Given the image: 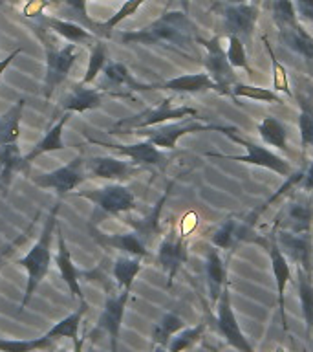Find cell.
<instances>
[{"label": "cell", "instance_id": "obj_1", "mask_svg": "<svg viewBox=\"0 0 313 352\" xmlns=\"http://www.w3.org/2000/svg\"><path fill=\"white\" fill-rule=\"evenodd\" d=\"M198 38V26L183 10L165 11L163 15H159L147 26L121 33L123 44L161 46L181 55H192V48Z\"/></svg>", "mask_w": 313, "mask_h": 352}, {"label": "cell", "instance_id": "obj_2", "mask_svg": "<svg viewBox=\"0 0 313 352\" xmlns=\"http://www.w3.org/2000/svg\"><path fill=\"white\" fill-rule=\"evenodd\" d=\"M57 214H59V202L55 204L51 211H49V217L44 224L43 231H40V236L38 241L33 244V248L24 255L22 258L16 261V264H21L22 268L27 272V283L26 290H24V297L21 301V308L19 312H24L26 307L32 301L33 294L38 288V285L43 283L44 277L48 275L49 264H51V241H54L55 228H57Z\"/></svg>", "mask_w": 313, "mask_h": 352}, {"label": "cell", "instance_id": "obj_3", "mask_svg": "<svg viewBox=\"0 0 313 352\" xmlns=\"http://www.w3.org/2000/svg\"><path fill=\"white\" fill-rule=\"evenodd\" d=\"M198 116V110L187 104L174 107L172 104V96L170 98L161 99L156 107L145 109L134 116L123 118L110 129V134H132L134 131L139 129H148V126L163 125L167 121H178L185 120V118H194Z\"/></svg>", "mask_w": 313, "mask_h": 352}, {"label": "cell", "instance_id": "obj_4", "mask_svg": "<svg viewBox=\"0 0 313 352\" xmlns=\"http://www.w3.org/2000/svg\"><path fill=\"white\" fill-rule=\"evenodd\" d=\"M76 197L86 198L93 204L92 222H99L106 217H121L137 208L134 192L121 184H108L92 191L76 192Z\"/></svg>", "mask_w": 313, "mask_h": 352}, {"label": "cell", "instance_id": "obj_5", "mask_svg": "<svg viewBox=\"0 0 313 352\" xmlns=\"http://www.w3.org/2000/svg\"><path fill=\"white\" fill-rule=\"evenodd\" d=\"M236 131H238L236 126L200 123V121L192 120V118H185L181 123H163V125L139 129V131H134L132 134H139L158 148H176L178 140L187 136V134H192V132H222V134H227V132Z\"/></svg>", "mask_w": 313, "mask_h": 352}, {"label": "cell", "instance_id": "obj_6", "mask_svg": "<svg viewBox=\"0 0 313 352\" xmlns=\"http://www.w3.org/2000/svg\"><path fill=\"white\" fill-rule=\"evenodd\" d=\"M225 136L229 138L231 142L238 143L242 147H246V154L242 156H235V154H218V153H205L207 158H220V160H233V162H240V164H249L255 165V167H262V169H268L275 175H280L288 178V176L293 173V167L286 158L279 156L273 151H269L264 145H258V143H253L249 140H244V138L236 136L235 132H227Z\"/></svg>", "mask_w": 313, "mask_h": 352}, {"label": "cell", "instance_id": "obj_7", "mask_svg": "<svg viewBox=\"0 0 313 352\" xmlns=\"http://www.w3.org/2000/svg\"><path fill=\"white\" fill-rule=\"evenodd\" d=\"M198 44H202L203 50H205L203 65H205V70L211 76V79L218 85L220 96H229L231 87L238 82V79H236L235 68L229 65L227 52L222 44V37L220 35L211 38L200 37Z\"/></svg>", "mask_w": 313, "mask_h": 352}, {"label": "cell", "instance_id": "obj_8", "mask_svg": "<svg viewBox=\"0 0 313 352\" xmlns=\"http://www.w3.org/2000/svg\"><path fill=\"white\" fill-rule=\"evenodd\" d=\"M214 308H216L214 324H216V330L224 338L225 343L233 346V349H236L238 352H257L251 341H249V338L240 329L238 319H236V314L233 310V302H231L229 285L222 290V296H220L218 302L214 305Z\"/></svg>", "mask_w": 313, "mask_h": 352}, {"label": "cell", "instance_id": "obj_9", "mask_svg": "<svg viewBox=\"0 0 313 352\" xmlns=\"http://www.w3.org/2000/svg\"><path fill=\"white\" fill-rule=\"evenodd\" d=\"M86 160L82 158L81 154L68 162L66 165L59 169L49 170L44 175L32 176V182L40 189H54L59 197H65L68 192L76 191L77 186H81L82 182H86L88 170H86Z\"/></svg>", "mask_w": 313, "mask_h": 352}, {"label": "cell", "instance_id": "obj_10", "mask_svg": "<svg viewBox=\"0 0 313 352\" xmlns=\"http://www.w3.org/2000/svg\"><path fill=\"white\" fill-rule=\"evenodd\" d=\"M44 46H46V76H44L43 96L44 99H49L68 77V72L76 63L77 44L70 43L57 50L48 41Z\"/></svg>", "mask_w": 313, "mask_h": 352}, {"label": "cell", "instance_id": "obj_11", "mask_svg": "<svg viewBox=\"0 0 313 352\" xmlns=\"http://www.w3.org/2000/svg\"><path fill=\"white\" fill-rule=\"evenodd\" d=\"M189 261V244H187L185 233L170 230L159 242L158 253H156V263L159 268L167 274V288L172 286L176 275L180 274Z\"/></svg>", "mask_w": 313, "mask_h": 352}, {"label": "cell", "instance_id": "obj_12", "mask_svg": "<svg viewBox=\"0 0 313 352\" xmlns=\"http://www.w3.org/2000/svg\"><path fill=\"white\" fill-rule=\"evenodd\" d=\"M130 299V290H121L119 294H110L104 301L103 312L97 319V329H103L108 334L110 351H119V334L125 318L126 302Z\"/></svg>", "mask_w": 313, "mask_h": 352}, {"label": "cell", "instance_id": "obj_13", "mask_svg": "<svg viewBox=\"0 0 313 352\" xmlns=\"http://www.w3.org/2000/svg\"><path fill=\"white\" fill-rule=\"evenodd\" d=\"M268 252L269 261H271V270H273L275 285H277V302H279V316L282 321V330L288 332V318H286V288L291 280V266L290 258L286 257L284 252L280 250L275 231L268 235Z\"/></svg>", "mask_w": 313, "mask_h": 352}, {"label": "cell", "instance_id": "obj_14", "mask_svg": "<svg viewBox=\"0 0 313 352\" xmlns=\"http://www.w3.org/2000/svg\"><path fill=\"white\" fill-rule=\"evenodd\" d=\"M222 19H224L225 35H236L244 43L251 41L258 21V8L251 2L247 4H227L222 8Z\"/></svg>", "mask_w": 313, "mask_h": 352}, {"label": "cell", "instance_id": "obj_15", "mask_svg": "<svg viewBox=\"0 0 313 352\" xmlns=\"http://www.w3.org/2000/svg\"><path fill=\"white\" fill-rule=\"evenodd\" d=\"M90 142L108 148V151H114V153H119L121 156L130 160L134 165H150V167L165 169L167 164H169V158L147 140L139 143H104L97 142V140H90Z\"/></svg>", "mask_w": 313, "mask_h": 352}, {"label": "cell", "instance_id": "obj_16", "mask_svg": "<svg viewBox=\"0 0 313 352\" xmlns=\"http://www.w3.org/2000/svg\"><path fill=\"white\" fill-rule=\"evenodd\" d=\"M277 242L280 250L290 261L299 266V268L312 272L313 261V235L312 231L306 233H293V231L277 230Z\"/></svg>", "mask_w": 313, "mask_h": 352}, {"label": "cell", "instance_id": "obj_17", "mask_svg": "<svg viewBox=\"0 0 313 352\" xmlns=\"http://www.w3.org/2000/svg\"><path fill=\"white\" fill-rule=\"evenodd\" d=\"M313 228V206L306 200H290L275 220V230L306 233Z\"/></svg>", "mask_w": 313, "mask_h": 352}, {"label": "cell", "instance_id": "obj_18", "mask_svg": "<svg viewBox=\"0 0 313 352\" xmlns=\"http://www.w3.org/2000/svg\"><path fill=\"white\" fill-rule=\"evenodd\" d=\"M101 90H117V88H125L128 92H147V90H158L156 85L150 82L137 81L136 77L132 76L128 66L117 60H108L103 70V82H101Z\"/></svg>", "mask_w": 313, "mask_h": 352}, {"label": "cell", "instance_id": "obj_19", "mask_svg": "<svg viewBox=\"0 0 313 352\" xmlns=\"http://www.w3.org/2000/svg\"><path fill=\"white\" fill-rule=\"evenodd\" d=\"M279 37L282 46H286L297 57H301L304 65L313 72V37L308 33L306 28L297 21L290 26L279 28Z\"/></svg>", "mask_w": 313, "mask_h": 352}, {"label": "cell", "instance_id": "obj_20", "mask_svg": "<svg viewBox=\"0 0 313 352\" xmlns=\"http://www.w3.org/2000/svg\"><path fill=\"white\" fill-rule=\"evenodd\" d=\"M205 285L211 305H216L222 296V290L227 286V263H225L216 246L207 248L205 253Z\"/></svg>", "mask_w": 313, "mask_h": 352}, {"label": "cell", "instance_id": "obj_21", "mask_svg": "<svg viewBox=\"0 0 313 352\" xmlns=\"http://www.w3.org/2000/svg\"><path fill=\"white\" fill-rule=\"evenodd\" d=\"M84 164L90 175L95 178H103V180H126L139 170L136 165L115 158V156H92Z\"/></svg>", "mask_w": 313, "mask_h": 352}, {"label": "cell", "instance_id": "obj_22", "mask_svg": "<svg viewBox=\"0 0 313 352\" xmlns=\"http://www.w3.org/2000/svg\"><path fill=\"white\" fill-rule=\"evenodd\" d=\"M158 90H169V92L174 94H202V92H213L220 94L218 85L211 79L207 72H202V74H183V76L172 77L169 81L158 82L156 85Z\"/></svg>", "mask_w": 313, "mask_h": 352}, {"label": "cell", "instance_id": "obj_23", "mask_svg": "<svg viewBox=\"0 0 313 352\" xmlns=\"http://www.w3.org/2000/svg\"><path fill=\"white\" fill-rule=\"evenodd\" d=\"M92 236L104 248H112V250H119L125 255H132V257H148L147 242L143 241L141 236L137 235L136 231L130 233H115V235H106L101 231L93 230Z\"/></svg>", "mask_w": 313, "mask_h": 352}, {"label": "cell", "instance_id": "obj_24", "mask_svg": "<svg viewBox=\"0 0 313 352\" xmlns=\"http://www.w3.org/2000/svg\"><path fill=\"white\" fill-rule=\"evenodd\" d=\"M104 101V90L101 88H86V85H76L70 94L60 99V107L65 112H86L99 109Z\"/></svg>", "mask_w": 313, "mask_h": 352}, {"label": "cell", "instance_id": "obj_25", "mask_svg": "<svg viewBox=\"0 0 313 352\" xmlns=\"http://www.w3.org/2000/svg\"><path fill=\"white\" fill-rule=\"evenodd\" d=\"M57 244H59V252H57V257H55V263L59 266L60 277L68 286V290L73 294V296L79 299V302L84 301V296H82L81 285H79V270L76 268L73 264V258H71V253L68 250V244L65 241V235H62V230L60 226L57 224Z\"/></svg>", "mask_w": 313, "mask_h": 352}, {"label": "cell", "instance_id": "obj_26", "mask_svg": "<svg viewBox=\"0 0 313 352\" xmlns=\"http://www.w3.org/2000/svg\"><path fill=\"white\" fill-rule=\"evenodd\" d=\"M30 165L22 156L19 143H10L0 147V191L5 192L13 184L16 173L26 170Z\"/></svg>", "mask_w": 313, "mask_h": 352}, {"label": "cell", "instance_id": "obj_27", "mask_svg": "<svg viewBox=\"0 0 313 352\" xmlns=\"http://www.w3.org/2000/svg\"><path fill=\"white\" fill-rule=\"evenodd\" d=\"M40 22H43L46 30L57 33L62 38H66L68 43L73 44H86V43H95L97 41V35L92 33L88 28H84L82 24H77L73 21H62V19H57V16H44L40 15Z\"/></svg>", "mask_w": 313, "mask_h": 352}, {"label": "cell", "instance_id": "obj_28", "mask_svg": "<svg viewBox=\"0 0 313 352\" xmlns=\"http://www.w3.org/2000/svg\"><path fill=\"white\" fill-rule=\"evenodd\" d=\"M251 228L246 222H238L235 217L225 219L211 235V244L218 250H233L238 242L246 241Z\"/></svg>", "mask_w": 313, "mask_h": 352}, {"label": "cell", "instance_id": "obj_29", "mask_svg": "<svg viewBox=\"0 0 313 352\" xmlns=\"http://www.w3.org/2000/svg\"><path fill=\"white\" fill-rule=\"evenodd\" d=\"M257 131L262 138V142L269 147L279 148V151H284V153H290V145H288V126L275 116H266L262 120L258 121Z\"/></svg>", "mask_w": 313, "mask_h": 352}, {"label": "cell", "instance_id": "obj_30", "mask_svg": "<svg viewBox=\"0 0 313 352\" xmlns=\"http://www.w3.org/2000/svg\"><path fill=\"white\" fill-rule=\"evenodd\" d=\"M71 112H65V114L60 116V120L55 123L48 132H46V136L40 140V142L35 145V147L30 151V153L24 156L26 160V164L30 165L35 158H38L40 154H46V153H54V151H62L65 148V142H62V129H65L66 121L70 120Z\"/></svg>", "mask_w": 313, "mask_h": 352}, {"label": "cell", "instance_id": "obj_31", "mask_svg": "<svg viewBox=\"0 0 313 352\" xmlns=\"http://www.w3.org/2000/svg\"><path fill=\"white\" fill-rule=\"evenodd\" d=\"M88 310V302L86 301H81L79 308H77L76 312H71L70 316H66L65 319H60L59 323H55L51 329L46 332L49 340L54 341H59L62 338L66 340H71V343H77V341L81 340L79 338V327H81V321H82V316L86 314Z\"/></svg>", "mask_w": 313, "mask_h": 352}, {"label": "cell", "instance_id": "obj_32", "mask_svg": "<svg viewBox=\"0 0 313 352\" xmlns=\"http://www.w3.org/2000/svg\"><path fill=\"white\" fill-rule=\"evenodd\" d=\"M172 186H174V182H170L163 197L159 198L158 204L154 206L152 211H150V213H148L147 217H145V219H141V220L126 219L125 220L126 224L132 226V230L136 231L137 235L141 236V239L145 242H148V241H150V239H152L154 235H158V233H159V214H161L163 204L167 202V198H169V192H170V189H172Z\"/></svg>", "mask_w": 313, "mask_h": 352}, {"label": "cell", "instance_id": "obj_33", "mask_svg": "<svg viewBox=\"0 0 313 352\" xmlns=\"http://www.w3.org/2000/svg\"><path fill=\"white\" fill-rule=\"evenodd\" d=\"M297 288H299V299H301L302 316L306 323V338L312 336L313 330V279L312 272H306L297 266Z\"/></svg>", "mask_w": 313, "mask_h": 352}, {"label": "cell", "instance_id": "obj_34", "mask_svg": "<svg viewBox=\"0 0 313 352\" xmlns=\"http://www.w3.org/2000/svg\"><path fill=\"white\" fill-rule=\"evenodd\" d=\"M24 99H19L5 114L0 116V147L16 143L21 138V118L24 112Z\"/></svg>", "mask_w": 313, "mask_h": 352}, {"label": "cell", "instance_id": "obj_35", "mask_svg": "<svg viewBox=\"0 0 313 352\" xmlns=\"http://www.w3.org/2000/svg\"><path fill=\"white\" fill-rule=\"evenodd\" d=\"M185 319L180 318L176 312H165L161 318L156 321L152 329V343L159 346H167L170 340L174 338L180 330L185 329Z\"/></svg>", "mask_w": 313, "mask_h": 352}, {"label": "cell", "instance_id": "obj_36", "mask_svg": "<svg viewBox=\"0 0 313 352\" xmlns=\"http://www.w3.org/2000/svg\"><path fill=\"white\" fill-rule=\"evenodd\" d=\"M143 264L139 257H132V255H121L114 261L112 266V275L114 280L117 283L121 290H132V285L136 280L137 274L141 272Z\"/></svg>", "mask_w": 313, "mask_h": 352}, {"label": "cell", "instance_id": "obj_37", "mask_svg": "<svg viewBox=\"0 0 313 352\" xmlns=\"http://www.w3.org/2000/svg\"><path fill=\"white\" fill-rule=\"evenodd\" d=\"M229 96L236 99H253V101H260V103H282V98L275 90H271V88L255 87V85H246V82L240 81L231 87Z\"/></svg>", "mask_w": 313, "mask_h": 352}, {"label": "cell", "instance_id": "obj_38", "mask_svg": "<svg viewBox=\"0 0 313 352\" xmlns=\"http://www.w3.org/2000/svg\"><path fill=\"white\" fill-rule=\"evenodd\" d=\"M299 134L302 151L313 148V99L299 96Z\"/></svg>", "mask_w": 313, "mask_h": 352}, {"label": "cell", "instance_id": "obj_39", "mask_svg": "<svg viewBox=\"0 0 313 352\" xmlns=\"http://www.w3.org/2000/svg\"><path fill=\"white\" fill-rule=\"evenodd\" d=\"M207 330V323L205 321H200L196 327H189V329L180 330L178 334L170 340V343L167 345L169 352H187L189 349L196 345L198 341H202L203 334Z\"/></svg>", "mask_w": 313, "mask_h": 352}, {"label": "cell", "instance_id": "obj_40", "mask_svg": "<svg viewBox=\"0 0 313 352\" xmlns=\"http://www.w3.org/2000/svg\"><path fill=\"white\" fill-rule=\"evenodd\" d=\"M262 43L266 46V52H268L269 59H271V72H273V87L271 90L275 92H284L288 98H293V92H291L290 88V79H288V70H286V66L282 65L279 60V57L275 55L273 46L269 44L268 37L262 35Z\"/></svg>", "mask_w": 313, "mask_h": 352}, {"label": "cell", "instance_id": "obj_41", "mask_svg": "<svg viewBox=\"0 0 313 352\" xmlns=\"http://www.w3.org/2000/svg\"><path fill=\"white\" fill-rule=\"evenodd\" d=\"M55 343L44 334L35 340H4L0 338V352H37L49 351Z\"/></svg>", "mask_w": 313, "mask_h": 352}, {"label": "cell", "instance_id": "obj_42", "mask_svg": "<svg viewBox=\"0 0 313 352\" xmlns=\"http://www.w3.org/2000/svg\"><path fill=\"white\" fill-rule=\"evenodd\" d=\"M108 59H106V44L104 41L97 38L95 43L92 44V50H90V59H88L86 74L82 77V85H90L97 79V76L104 70Z\"/></svg>", "mask_w": 313, "mask_h": 352}, {"label": "cell", "instance_id": "obj_43", "mask_svg": "<svg viewBox=\"0 0 313 352\" xmlns=\"http://www.w3.org/2000/svg\"><path fill=\"white\" fill-rule=\"evenodd\" d=\"M229 41H227V59H229V65L233 68H238V70H244L247 76H253V68L249 65V57H247V50L244 46V41L236 35H229Z\"/></svg>", "mask_w": 313, "mask_h": 352}, {"label": "cell", "instance_id": "obj_44", "mask_svg": "<svg viewBox=\"0 0 313 352\" xmlns=\"http://www.w3.org/2000/svg\"><path fill=\"white\" fill-rule=\"evenodd\" d=\"M145 4V0H126L125 4L121 6L119 10H117V13L115 15H112L106 22H103L101 24V30H103V37H110V33H112V30H114L117 24H121V22L125 21V19H128L130 15H134L141 6Z\"/></svg>", "mask_w": 313, "mask_h": 352}, {"label": "cell", "instance_id": "obj_45", "mask_svg": "<svg viewBox=\"0 0 313 352\" xmlns=\"http://www.w3.org/2000/svg\"><path fill=\"white\" fill-rule=\"evenodd\" d=\"M273 21L279 28L290 26L297 22V10L293 0H273Z\"/></svg>", "mask_w": 313, "mask_h": 352}, {"label": "cell", "instance_id": "obj_46", "mask_svg": "<svg viewBox=\"0 0 313 352\" xmlns=\"http://www.w3.org/2000/svg\"><path fill=\"white\" fill-rule=\"evenodd\" d=\"M37 217H38V214H35V219L32 220V224H30V228H27V230L24 231V233H22L21 236H16L15 241L10 242L8 246H4V248H2V250H0V268H2V266H5V261H8V258H10L11 255H13V253L16 252V248L21 246L22 241H24V239H26L27 235H30V231H32V228H33V224H35V220H37Z\"/></svg>", "mask_w": 313, "mask_h": 352}, {"label": "cell", "instance_id": "obj_47", "mask_svg": "<svg viewBox=\"0 0 313 352\" xmlns=\"http://www.w3.org/2000/svg\"><path fill=\"white\" fill-rule=\"evenodd\" d=\"M54 0H30L24 10H22V15L24 16H40L43 15L44 8H48Z\"/></svg>", "mask_w": 313, "mask_h": 352}, {"label": "cell", "instance_id": "obj_48", "mask_svg": "<svg viewBox=\"0 0 313 352\" xmlns=\"http://www.w3.org/2000/svg\"><path fill=\"white\" fill-rule=\"evenodd\" d=\"M297 10V16H302L304 21L313 24V0H293Z\"/></svg>", "mask_w": 313, "mask_h": 352}, {"label": "cell", "instance_id": "obj_49", "mask_svg": "<svg viewBox=\"0 0 313 352\" xmlns=\"http://www.w3.org/2000/svg\"><path fill=\"white\" fill-rule=\"evenodd\" d=\"M299 189H302V191H313V158L310 160L308 167H304V178H302Z\"/></svg>", "mask_w": 313, "mask_h": 352}, {"label": "cell", "instance_id": "obj_50", "mask_svg": "<svg viewBox=\"0 0 313 352\" xmlns=\"http://www.w3.org/2000/svg\"><path fill=\"white\" fill-rule=\"evenodd\" d=\"M21 54H22V48H16V50H13V52H11L8 57H4V59L0 60V77H2V74H4L5 70H8V66H10L11 63H13V60H15Z\"/></svg>", "mask_w": 313, "mask_h": 352}, {"label": "cell", "instance_id": "obj_51", "mask_svg": "<svg viewBox=\"0 0 313 352\" xmlns=\"http://www.w3.org/2000/svg\"><path fill=\"white\" fill-rule=\"evenodd\" d=\"M84 343H86V338H82V340H79L77 343H73V351L71 352H84L82 349H84ZM88 352H95L93 349H90Z\"/></svg>", "mask_w": 313, "mask_h": 352}, {"label": "cell", "instance_id": "obj_52", "mask_svg": "<svg viewBox=\"0 0 313 352\" xmlns=\"http://www.w3.org/2000/svg\"><path fill=\"white\" fill-rule=\"evenodd\" d=\"M249 0H216V6H227V4H247Z\"/></svg>", "mask_w": 313, "mask_h": 352}, {"label": "cell", "instance_id": "obj_53", "mask_svg": "<svg viewBox=\"0 0 313 352\" xmlns=\"http://www.w3.org/2000/svg\"><path fill=\"white\" fill-rule=\"evenodd\" d=\"M172 2H174V0H172ZM178 2H180V4H181V10L189 13V0H178Z\"/></svg>", "mask_w": 313, "mask_h": 352}, {"label": "cell", "instance_id": "obj_54", "mask_svg": "<svg viewBox=\"0 0 313 352\" xmlns=\"http://www.w3.org/2000/svg\"><path fill=\"white\" fill-rule=\"evenodd\" d=\"M152 352H169L167 346H159V345H154V351Z\"/></svg>", "mask_w": 313, "mask_h": 352}, {"label": "cell", "instance_id": "obj_55", "mask_svg": "<svg viewBox=\"0 0 313 352\" xmlns=\"http://www.w3.org/2000/svg\"><path fill=\"white\" fill-rule=\"evenodd\" d=\"M196 352H214V351H211V349H207V346H202V349H198Z\"/></svg>", "mask_w": 313, "mask_h": 352}, {"label": "cell", "instance_id": "obj_56", "mask_svg": "<svg viewBox=\"0 0 313 352\" xmlns=\"http://www.w3.org/2000/svg\"><path fill=\"white\" fill-rule=\"evenodd\" d=\"M275 352H288V351H286V349L282 345H279V346H277V349H275Z\"/></svg>", "mask_w": 313, "mask_h": 352}]
</instances>
